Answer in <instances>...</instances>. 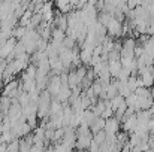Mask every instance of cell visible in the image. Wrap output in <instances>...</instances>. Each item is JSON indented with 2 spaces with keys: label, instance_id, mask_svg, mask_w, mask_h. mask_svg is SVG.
<instances>
[{
  "label": "cell",
  "instance_id": "1",
  "mask_svg": "<svg viewBox=\"0 0 154 152\" xmlns=\"http://www.w3.org/2000/svg\"><path fill=\"white\" fill-rule=\"evenodd\" d=\"M105 28H106V31H108L109 36H120L121 31H123V25H121L120 19H117V18H114V16L109 18V21L106 22Z\"/></svg>",
  "mask_w": 154,
  "mask_h": 152
}]
</instances>
